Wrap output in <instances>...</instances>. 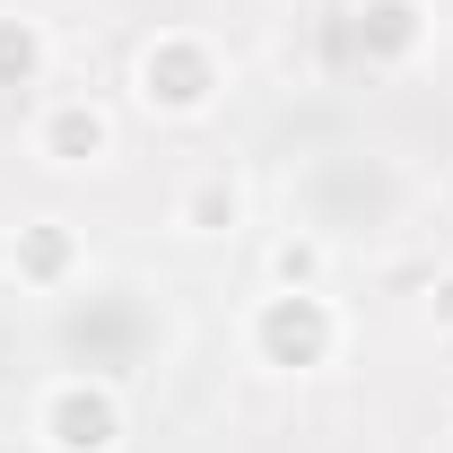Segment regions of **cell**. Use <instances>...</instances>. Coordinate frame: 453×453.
Returning a JSON list of instances; mask_svg holds the SVG:
<instances>
[{"mask_svg":"<svg viewBox=\"0 0 453 453\" xmlns=\"http://www.w3.org/2000/svg\"><path fill=\"white\" fill-rule=\"evenodd\" d=\"M174 226L183 235H235L244 226V183L235 174H192L174 192Z\"/></svg>","mask_w":453,"mask_h":453,"instance_id":"8","label":"cell"},{"mask_svg":"<svg viewBox=\"0 0 453 453\" xmlns=\"http://www.w3.org/2000/svg\"><path fill=\"white\" fill-rule=\"evenodd\" d=\"M131 410L105 375H53L35 393V445L44 453H122Z\"/></svg>","mask_w":453,"mask_h":453,"instance_id":"3","label":"cell"},{"mask_svg":"<svg viewBox=\"0 0 453 453\" xmlns=\"http://www.w3.org/2000/svg\"><path fill=\"white\" fill-rule=\"evenodd\" d=\"M349 323H340V305L323 288H271L262 305H253V323H244V349H253V366H271V375H314V366H332Z\"/></svg>","mask_w":453,"mask_h":453,"instance_id":"2","label":"cell"},{"mask_svg":"<svg viewBox=\"0 0 453 453\" xmlns=\"http://www.w3.org/2000/svg\"><path fill=\"white\" fill-rule=\"evenodd\" d=\"M79 271H88V244H79L70 219H27L9 235V280L27 288V296H61Z\"/></svg>","mask_w":453,"mask_h":453,"instance_id":"5","label":"cell"},{"mask_svg":"<svg viewBox=\"0 0 453 453\" xmlns=\"http://www.w3.org/2000/svg\"><path fill=\"white\" fill-rule=\"evenodd\" d=\"M418 314H427V332H453V271H436V280H427Z\"/></svg>","mask_w":453,"mask_h":453,"instance_id":"10","label":"cell"},{"mask_svg":"<svg viewBox=\"0 0 453 453\" xmlns=\"http://www.w3.org/2000/svg\"><path fill=\"white\" fill-rule=\"evenodd\" d=\"M44 79H53V27L27 18V9H0V88L27 96V88H44Z\"/></svg>","mask_w":453,"mask_h":453,"instance_id":"7","label":"cell"},{"mask_svg":"<svg viewBox=\"0 0 453 453\" xmlns=\"http://www.w3.org/2000/svg\"><path fill=\"white\" fill-rule=\"evenodd\" d=\"M323 271H332L323 235H280L271 244V288H323Z\"/></svg>","mask_w":453,"mask_h":453,"instance_id":"9","label":"cell"},{"mask_svg":"<svg viewBox=\"0 0 453 453\" xmlns=\"http://www.w3.org/2000/svg\"><path fill=\"white\" fill-rule=\"evenodd\" d=\"M113 140H122V122H113L105 96H53V105L35 113V157L44 166H105Z\"/></svg>","mask_w":453,"mask_h":453,"instance_id":"4","label":"cell"},{"mask_svg":"<svg viewBox=\"0 0 453 453\" xmlns=\"http://www.w3.org/2000/svg\"><path fill=\"white\" fill-rule=\"evenodd\" d=\"M427 35H436V9L427 0H357V53H366V70L418 61Z\"/></svg>","mask_w":453,"mask_h":453,"instance_id":"6","label":"cell"},{"mask_svg":"<svg viewBox=\"0 0 453 453\" xmlns=\"http://www.w3.org/2000/svg\"><path fill=\"white\" fill-rule=\"evenodd\" d=\"M131 96L157 122H201L226 96V61L201 27H157L140 53H131Z\"/></svg>","mask_w":453,"mask_h":453,"instance_id":"1","label":"cell"}]
</instances>
